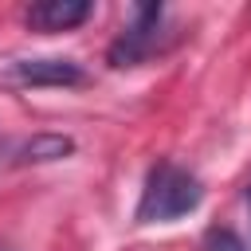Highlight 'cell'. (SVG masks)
<instances>
[{"instance_id": "1", "label": "cell", "mask_w": 251, "mask_h": 251, "mask_svg": "<svg viewBox=\"0 0 251 251\" xmlns=\"http://www.w3.org/2000/svg\"><path fill=\"white\" fill-rule=\"evenodd\" d=\"M204 200V184L173 165V161H157L145 176V188H141V200H137V224H169V220H180L188 212H196Z\"/></svg>"}, {"instance_id": "2", "label": "cell", "mask_w": 251, "mask_h": 251, "mask_svg": "<svg viewBox=\"0 0 251 251\" xmlns=\"http://www.w3.org/2000/svg\"><path fill=\"white\" fill-rule=\"evenodd\" d=\"M161 16H165L161 4H137L133 8V24L110 43L106 63L122 71V67H137L149 55H157L161 51Z\"/></svg>"}, {"instance_id": "3", "label": "cell", "mask_w": 251, "mask_h": 251, "mask_svg": "<svg viewBox=\"0 0 251 251\" xmlns=\"http://www.w3.org/2000/svg\"><path fill=\"white\" fill-rule=\"evenodd\" d=\"M12 78L24 86H82L86 71L75 59H20L12 63Z\"/></svg>"}, {"instance_id": "4", "label": "cell", "mask_w": 251, "mask_h": 251, "mask_svg": "<svg viewBox=\"0 0 251 251\" xmlns=\"http://www.w3.org/2000/svg\"><path fill=\"white\" fill-rule=\"evenodd\" d=\"M90 0H39V4H31L27 12H24V24L31 27V31H71V27H78V24H86L90 20Z\"/></svg>"}, {"instance_id": "5", "label": "cell", "mask_w": 251, "mask_h": 251, "mask_svg": "<svg viewBox=\"0 0 251 251\" xmlns=\"http://www.w3.org/2000/svg\"><path fill=\"white\" fill-rule=\"evenodd\" d=\"M71 153H75V141H71L67 133H35L31 141L20 145L16 161H24V165H43V161H63V157H71Z\"/></svg>"}, {"instance_id": "6", "label": "cell", "mask_w": 251, "mask_h": 251, "mask_svg": "<svg viewBox=\"0 0 251 251\" xmlns=\"http://www.w3.org/2000/svg\"><path fill=\"white\" fill-rule=\"evenodd\" d=\"M204 251H247V247L231 227H212L208 239H204Z\"/></svg>"}]
</instances>
